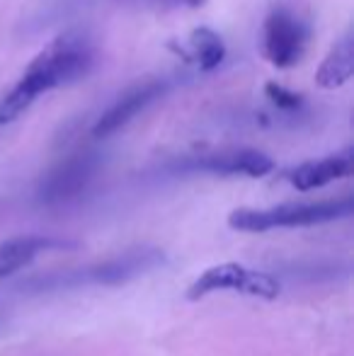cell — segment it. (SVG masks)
<instances>
[{"label": "cell", "mask_w": 354, "mask_h": 356, "mask_svg": "<svg viewBox=\"0 0 354 356\" xmlns=\"http://www.w3.org/2000/svg\"><path fill=\"white\" fill-rule=\"evenodd\" d=\"M308 42H311V27L298 15L287 8L269 13L262 29V51L272 66L293 68L301 63Z\"/></svg>", "instance_id": "5b68a950"}, {"label": "cell", "mask_w": 354, "mask_h": 356, "mask_svg": "<svg viewBox=\"0 0 354 356\" xmlns=\"http://www.w3.org/2000/svg\"><path fill=\"white\" fill-rule=\"evenodd\" d=\"M119 5H131V8H153V10H177L189 8L197 10L207 5V0H117Z\"/></svg>", "instance_id": "5bb4252c"}, {"label": "cell", "mask_w": 354, "mask_h": 356, "mask_svg": "<svg viewBox=\"0 0 354 356\" xmlns=\"http://www.w3.org/2000/svg\"><path fill=\"white\" fill-rule=\"evenodd\" d=\"M175 172H209V175H246V177H265L274 170L269 155L255 148H228L214 153L182 158L172 165Z\"/></svg>", "instance_id": "52a82bcc"}, {"label": "cell", "mask_w": 354, "mask_h": 356, "mask_svg": "<svg viewBox=\"0 0 354 356\" xmlns=\"http://www.w3.org/2000/svg\"><path fill=\"white\" fill-rule=\"evenodd\" d=\"M354 170V150L345 148L335 155H328L321 160H308V163L298 165L289 172V182L298 189V192H311V189L325 187V184L335 182V179L350 177Z\"/></svg>", "instance_id": "9c48e42d"}, {"label": "cell", "mask_w": 354, "mask_h": 356, "mask_svg": "<svg viewBox=\"0 0 354 356\" xmlns=\"http://www.w3.org/2000/svg\"><path fill=\"white\" fill-rule=\"evenodd\" d=\"M214 291H241L246 296L272 300L279 296V282L267 272H252L238 262H223L199 274L187 289V298L199 300Z\"/></svg>", "instance_id": "277c9868"}, {"label": "cell", "mask_w": 354, "mask_h": 356, "mask_svg": "<svg viewBox=\"0 0 354 356\" xmlns=\"http://www.w3.org/2000/svg\"><path fill=\"white\" fill-rule=\"evenodd\" d=\"M95 66V47L88 34L63 32L29 61L17 83L0 95V127L19 119L42 95L83 80Z\"/></svg>", "instance_id": "6da1fadb"}, {"label": "cell", "mask_w": 354, "mask_h": 356, "mask_svg": "<svg viewBox=\"0 0 354 356\" xmlns=\"http://www.w3.org/2000/svg\"><path fill=\"white\" fill-rule=\"evenodd\" d=\"M265 95H267L269 102H272L274 107H277L279 112H284V114H293V112L298 114L303 109V97H301V95L291 92V90H287L284 85H279V83H269L265 88Z\"/></svg>", "instance_id": "4fadbf2b"}, {"label": "cell", "mask_w": 354, "mask_h": 356, "mask_svg": "<svg viewBox=\"0 0 354 356\" xmlns=\"http://www.w3.org/2000/svg\"><path fill=\"white\" fill-rule=\"evenodd\" d=\"M352 73H354V42H352V32H347L340 42H335L330 54L323 58L321 68L316 73V83L323 90H335L350 83Z\"/></svg>", "instance_id": "8fae6325"}, {"label": "cell", "mask_w": 354, "mask_h": 356, "mask_svg": "<svg viewBox=\"0 0 354 356\" xmlns=\"http://www.w3.org/2000/svg\"><path fill=\"white\" fill-rule=\"evenodd\" d=\"M66 248V243L44 235H17L0 243V279L13 277L15 272L24 269L34 257H39L47 250Z\"/></svg>", "instance_id": "30bf717a"}, {"label": "cell", "mask_w": 354, "mask_h": 356, "mask_svg": "<svg viewBox=\"0 0 354 356\" xmlns=\"http://www.w3.org/2000/svg\"><path fill=\"white\" fill-rule=\"evenodd\" d=\"M99 163H102V158L95 150H81V153L68 155L66 160H61L56 168L44 175L37 189V202L47 204V207H58V204L76 199L92 182Z\"/></svg>", "instance_id": "8992f818"}, {"label": "cell", "mask_w": 354, "mask_h": 356, "mask_svg": "<svg viewBox=\"0 0 354 356\" xmlns=\"http://www.w3.org/2000/svg\"><path fill=\"white\" fill-rule=\"evenodd\" d=\"M352 211V197L311 204H279L272 209H238L228 216V225L233 230H243V233H267L274 228H303V225L347 218Z\"/></svg>", "instance_id": "3957f363"}, {"label": "cell", "mask_w": 354, "mask_h": 356, "mask_svg": "<svg viewBox=\"0 0 354 356\" xmlns=\"http://www.w3.org/2000/svg\"><path fill=\"white\" fill-rule=\"evenodd\" d=\"M184 58L192 61L199 71H214L226 58V44H223V39L214 29L199 27L189 34Z\"/></svg>", "instance_id": "7c38bea8"}, {"label": "cell", "mask_w": 354, "mask_h": 356, "mask_svg": "<svg viewBox=\"0 0 354 356\" xmlns=\"http://www.w3.org/2000/svg\"><path fill=\"white\" fill-rule=\"evenodd\" d=\"M166 262L163 250L143 245L127 252L117 254L104 262L90 264L86 269H68V272H51L44 277H34L24 282L22 291H56V289H76V286H119Z\"/></svg>", "instance_id": "7a4b0ae2"}, {"label": "cell", "mask_w": 354, "mask_h": 356, "mask_svg": "<svg viewBox=\"0 0 354 356\" xmlns=\"http://www.w3.org/2000/svg\"><path fill=\"white\" fill-rule=\"evenodd\" d=\"M168 90H170L168 80H146V83L127 90V92H124L117 102L109 104L107 112H102V117L95 122L92 136L109 138L112 134H117L119 129L127 127L129 122H134L141 112H146L153 102H158Z\"/></svg>", "instance_id": "ba28073f"}]
</instances>
